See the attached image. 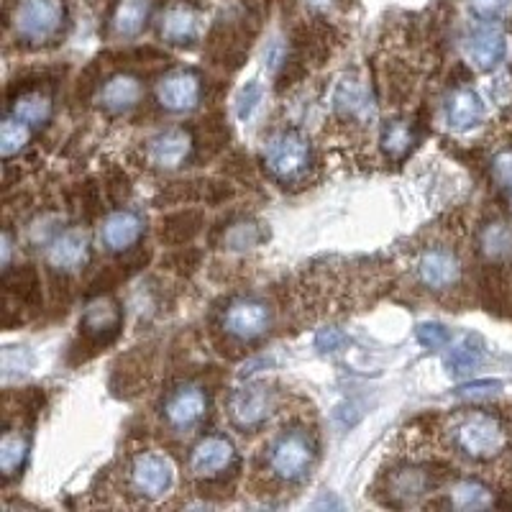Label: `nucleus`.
Masks as SVG:
<instances>
[{
	"label": "nucleus",
	"mask_w": 512,
	"mask_h": 512,
	"mask_svg": "<svg viewBox=\"0 0 512 512\" xmlns=\"http://www.w3.org/2000/svg\"><path fill=\"white\" fill-rule=\"evenodd\" d=\"M88 256H90L88 233L80 231V228L62 231L59 236H54L47 246L49 267L57 269V272H72V269L82 267V264L88 262Z\"/></svg>",
	"instance_id": "13"
},
{
	"label": "nucleus",
	"mask_w": 512,
	"mask_h": 512,
	"mask_svg": "<svg viewBox=\"0 0 512 512\" xmlns=\"http://www.w3.org/2000/svg\"><path fill=\"white\" fill-rule=\"evenodd\" d=\"M144 233V221L131 210H116L100 226V241L111 251H128Z\"/></svg>",
	"instance_id": "17"
},
{
	"label": "nucleus",
	"mask_w": 512,
	"mask_h": 512,
	"mask_svg": "<svg viewBox=\"0 0 512 512\" xmlns=\"http://www.w3.org/2000/svg\"><path fill=\"white\" fill-rule=\"evenodd\" d=\"M31 141V128L29 123L21 121V118L11 116L3 121V126H0V154H3V159H11L16 157V154H21L29 146Z\"/></svg>",
	"instance_id": "29"
},
{
	"label": "nucleus",
	"mask_w": 512,
	"mask_h": 512,
	"mask_svg": "<svg viewBox=\"0 0 512 512\" xmlns=\"http://www.w3.org/2000/svg\"><path fill=\"white\" fill-rule=\"evenodd\" d=\"M305 3H308L313 11H328V8H331L336 0H305Z\"/></svg>",
	"instance_id": "42"
},
{
	"label": "nucleus",
	"mask_w": 512,
	"mask_h": 512,
	"mask_svg": "<svg viewBox=\"0 0 512 512\" xmlns=\"http://www.w3.org/2000/svg\"><path fill=\"white\" fill-rule=\"evenodd\" d=\"M482 354H484L482 344H479L477 338L466 336V338H461L454 349L448 351V367L454 369L456 374L469 372V369H474L479 361H482Z\"/></svg>",
	"instance_id": "31"
},
{
	"label": "nucleus",
	"mask_w": 512,
	"mask_h": 512,
	"mask_svg": "<svg viewBox=\"0 0 512 512\" xmlns=\"http://www.w3.org/2000/svg\"><path fill=\"white\" fill-rule=\"evenodd\" d=\"M152 16V0H118L111 13V31L121 39L141 34Z\"/></svg>",
	"instance_id": "21"
},
{
	"label": "nucleus",
	"mask_w": 512,
	"mask_h": 512,
	"mask_svg": "<svg viewBox=\"0 0 512 512\" xmlns=\"http://www.w3.org/2000/svg\"><path fill=\"white\" fill-rule=\"evenodd\" d=\"M236 466V448L226 436H208L192 448L190 472L198 479H218Z\"/></svg>",
	"instance_id": "10"
},
{
	"label": "nucleus",
	"mask_w": 512,
	"mask_h": 512,
	"mask_svg": "<svg viewBox=\"0 0 512 512\" xmlns=\"http://www.w3.org/2000/svg\"><path fill=\"white\" fill-rule=\"evenodd\" d=\"M157 100L164 111H192L200 103V77L192 72H172L159 82Z\"/></svg>",
	"instance_id": "14"
},
{
	"label": "nucleus",
	"mask_w": 512,
	"mask_h": 512,
	"mask_svg": "<svg viewBox=\"0 0 512 512\" xmlns=\"http://www.w3.org/2000/svg\"><path fill=\"white\" fill-rule=\"evenodd\" d=\"M420 282L431 290H446L461 277V264L448 249H428L418 262Z\"/></svg>",
	"instance_id": "15"
},
{
	"label": "nucleus",
	"mask_w": 512,
	"mask_h": 512,
	"mask_svg": "<svg viewBox=\"0 0 512 512\" xmlns=\"http://www.w3.org/2000/svg\"><path fill=\"white\" fill-rule=\"evenodd\" d=\"M123 313L121 305L113 297H95L93 303L85 308L80 318V336L88 344V349L98 351L103 346L113 344L116 336L121 333Z\"/></svg>",
	"instance_id": "5"
},
{
	"label": "nucleus",
	"mask_w": 512,
	"mask_h": 512,
	"mask_svg": "<svg viewBox=\"0 0 512 512\" xmlns=\"http://www.w3.org/2000/svg\"><path fill=\"white\" fill-rule=\"evenodd\" d=\"M175 484V464L162 454H139L131 464V487L146 500H159Z\"/></svg>",
	"instance_id": "7"
},
{
	"label": "nucleus",
	"mask_w": 512,
	"mask_h": 512,
	"mask_svg": "<svg viewBox=\"0 0 512 512\" xmlns=\"http://www.w3.org/2000/svg\"><path fill=\"white\" fill-rule=\"evenodd\" d=\"M262 103V85L259 82H249L239 95V118L241 121H249L254 116V111Z\"/></svg>",
	"instance_id": "36"
},
{
	"label": "nucleus",
	"mask_w": 512,
	"mask_h": 512,
	"mask_svg": "<svg viewBox=\"0 0 512 512\" xmlns=\"http://www.w3.org/2000/svg\"><path fill=\"white\" fill-rule=\"evenodd\" d=\"M192 149H195V144H192L190 131H185V128H167V131H162V134H157L149 141L146 157L159 169H177L190 159Z\"/></svg>",
	"instance_id": "12"
},
{
	"label": "nucleus",
	"mask_w": 512,
	"mask_h": 512,
	"mask_svg": "<svg viewBox=\"0 0 512 512\" xmlns=\"http://www.w3.org/2000/svg\"><path fill=\"white\" fill-rule=\"evenodd\" d=\"M502 390V384L497 379H479V382L464 384L459 387V395L466 397V400H489V397H495L497 392Z\"/></svg>",
	"instance_id": "35"
},
{
	"label": "nucleus",
	"mask_w": 512,
	"mask_h": 512,
	"mask_svg": "<svg viewBox=\"0 0 512 512\" xmlns=\"http://www.w3.org/2000/svg\"><path fill=\"white\" fill-rule=\"evenodd\" d=\"M6 290L18 295L24 303H36L39 300V274L34 267H21L18 272H6Z\"/></svg>",
	"instance_id": "32"
},
{
	"label": "nucleus",
	"mask_w": 512,
	"mask_h": 512,
	"mask_svg": "<svg viewBox=\"0 0 512 512\" xmlns=\"http://www.w3.org/2000/svg\"><path fill=\"white\" fill-rule=\"evenodd\" d=\"M264 236H267V233H264L262 223L239 221V223H233V226L226 228V233H223V246H226V249H233V251L251 249V246L262 244Z\"/></svg>",
	"instance_id": "30"
},
{
	"label": "nucleus",
	"mask_w": 512,
	"mask_h": 512,
	"mask_svg": "<svg viewBox=\"0 0 512 512\" xmlns=\"http://www.w3.org/2000/svg\"><path fill=\"white\" fill-rule=\"evenodd\" d=\"M333 105H336V111L341 116L354 118V121H369V118H374V98L359 77H344V80L338 82Z\"/></svg>",
	"instance_id": "18"
},
{
	"label": "nucleus",
	"mask_w": 512,
	"mask_h": 512,
	"mask_svg": "<svg viewBox=\"0 0 512 512\" xmlns=\"http://www.w3.org/2000/svg\"><path fill=\"white\" fill-rule=\"evenodd\" d=\"M418 341L425 349H441V346L451 344V333H448V328H443L441 323H420Z\"/></svg>",
	"instance_id": "33"
},
{
	"label": "nucleus",
	"mask_w": 512,
	"mask_h": 512,
	"mask_svg": "<svg viewBox=\"0 0 512 512\" xmlns=\"http://www.w3.org/2000/svg\"><path fill=\"white\" fill-rule=\"evenodd\" d=\"M487 93L492 95L497 105H507L512 100V77L507 72H500L489 80L487 85Z\"/></svg>",
	"instance_id": "37"
},
{
	"label": "nucleus",
	"mask_w": 512,
	"mask_h": 512,
	"mask_svg": "<svg viewBox=\"0 0 512 512\" xmlns=\"http://www.w3.org/2000/svg\"><path fill=\"white\" fill-rule=\"evenodd\" d=\"M11 233H3V269H11Z\"/></svg>",
	"instance_id": "41"
},
{
	"label": "nucleus",
	"mask_w": 512,
	"mask_h": 512,
	"mask_svg": "<svg viewBox=\"0 0 512 512\" xmlns=\"http://www.w3.org/2000/svg\"><path fill=\"white\" fill-rule=\"evenodd\" d=\"M203 213L200 210H180L172 216L164 218L162 223V239L167 244H187L200 233L203 228Z\"/></svg>",
	"instance_id": "27"
},
{
	"label": "nucleus",
	"mask_w": 512,
	"mask_h": 512,
	"mask_svg": "<svg viewBox=\"0 0 512 512\" xmlns=\"http://www.w3.org/2000/svg\"><path fill=\"white\" fill-rule=\"evenodd\" d=\"M469 8L477 13L484 21H495V18H502L512 8V0H466Z\"/></svg>",
	"instance_id": "34"
},
{
	"label": "nucleus",
	"mask_w": 512,
	"mask_h": 512,
	"mask_svg": "<svg viewBox=\"0 0 512 512\" xmlns=\"http://www.w3.org/2000/svg\"><path fill=\"white\" fill-rule=\"evenodd\" d=\"M274 397L267 384H246L228 397V415L241 431H256L272 415Z\"/></svg>",
	"instance_id": "6"
},
{
	"label": "nucleus",
	"mask_w": 512,
	"mask_h": 512,
	"mask_svg": "<svg viewBox=\"0 0 512 512\" xmlns=\"http://www.w3.org/2000/svg\"><path fill=\"white\" fill-rule=\"evenodd\" d=\"M315 459V446L303 431L282 433L269 448V469L282 482H297L310 472Z\"/></svg>",
	"instance_id": "3"
},
{
	"label": "nucleus",
	"mask_w": 512,
	"mask_h": 512,
	"mask_svg": "<svg viewBox=\"0 0 512 512\" xmlns=\"http://www.w3.org/2000/svg\"><path fill=\"white\" fill-rule=\"evenodd\" d=\"M451 441L461 454L474 461L495 459L505 448L507 436L500 420L487 413H464L451 425Z\"/></svg>",
	"instance_id": "1"
},
{
	"label": "nucleus",
	"mask_w": 512,
	"mask_h": 512,
	"mask_svg": "<svg viewBox=\"0 0 512 512\" xmlns=\"http://www.w3.org/2000/svg\"><path fill=\"white\" fill-rule=\"evenodd\" d=\"M13 116L26 121L29 126H41L52 118V98L44 95L41 90H29V93H21L18 98H13L11 105Z\"/></svg>",
	"instance_id": "28"
},
{
	"label": "nucleus",
	"mask_w": 512,
	"mask_h": 512,
	"mask_svg": "<svg viewBox=\"0 0 512 512\" xmlns=\"http://www.w3.org/2000/svg\"><path fill=\"white\" fill-rule=\"evenodd\" d=\"M315 344H318L320 351H336L341 349V344H344V333L336 331V328L320 331L318 338H315Z\"/></svg>",
	"instance_id": "39"
},
{
	"label": "nucleus",
	"mask_w": 512,
	"mask_h": 512,
	"mask_svg": "<svg viewBox=\"0 0 512 512\" xmlns=\"http://www.w3.org/2000/svg\"><path fill=\"white\" fill-rule=\"evenodd\" d=\"M464 54L466 59H469V64H474L477 70H495L497 64H500L507 54L505 34H502L500 26H495L492 21L472 26L464 36Z\"/></svg>",
	"instance_id": "8"
},
{
	"label": "nucleus",
	"mask_w": 512,
	"mask_h": 512,
	"mask_svg": "<svg viewBox=\"0 0 512 512\" xmlns=\"http://www.w3.org/2000/svg\"><path fill=\"white\" fill-rule=\"evenodd\" d=\"M510 205H512V200H510Z\"/></svg>",
	"instance_id": "43"
},
{
	"label": "nucleus",
	"mask_w": 512,
	"mask_h": 512,
	"mask_svg": "<svg viewBox=\"0 0 512 512\" xmlns=\"http://www.w3.org/2000/svg\"><path fill=\"white\" fill-rule=\"evenodd\" d=\"M205 410H208V395L198 384H180L162 402L164 420L177 431H187L195 423H200Z\"/></svg>",
	"instance_id": "9"
},
{
	"label": "nucleus",
	"mask_w": 512,
	"mask_h": 512,
	"mask_svg": "<svg viewBox=\"0 0 512 512\" xmlns=\"http://www.w3.org/2000/svg\"><path fill=\"white\" fill-rule=\"evenodd\" d=\"M159 36L167 44H192L200 36V13L190 3H175L159 21Z\"/></svg>",
	"instance_id": "16"
},
{
	"label": "nucleus",
	"mask_w": 512,
	"mask_h": 512,
	"mask_svg": "<svg viewBox=\"0 0 512 512\" xmlns=\"http://www.w3.org/2000/svg\"><path fill=\"white\" fill-rule=\"evenodd\" d=\"M382 149L384 154L390 159H405L410 152H413V146L418 144V128L413 126L410 121H387L382 126Z\"/></svg>",
	"instance_id": "24"
},
{
	"label": "nucleus",
	"mask_w": 512,
	"mask_h": 512,
	"mask_svg": "<svg viewBox=\"0 0 512 512\" xmlns=\"http://www.w3.org/2000/svg\"><path fill=\"white\" fill-rule=\"evenodd\" d=\"M269 323H272L269 308L259 300H236L223 313V331L239 341H254L267 333Z\"/></svg>",
	"instance_id": "11"
},
{
	"label": "nucleus",
	"mask_w": 512,
	"mask_h": 512,
	"mask_svg": "<svg viewBox=\"0 0 512 512\" xmlns=\"http://www.w3.org/2000/svg\"><path fill=\"white\" fill-rule=\"evenodd\" d=\"M448 505L454 507V510H487V507L495 505V495L482 482L464 479V482L451 487V492H448Z\"/></svg>",
	"instance_id": "26"
},
{
	"label": "nucleus",
	"mask_w": 512,
	"mask_h": 512,
	"mask_svg": "<svg viewBox=\"0 0 512 512\" xmlns=\"http://www.w3.org/2000/svg\"><path fill=\"white\" fill-rule=\"evenodd\" d=\"M479 251L489 262H510L512 259V226L505 221H492L479 231Z\"/></svg>",
	"instance_id": "23"
},
{
	"label": "nucleus",
	"mask_w": 512,
	"mask_h": 512,
	"mask_svg": "<svg viewBox=\"0 0 512 512\" xmlns=\"http://www.w3.org/2000/svg\"><path fill=\"white\" fill-rule=\"evenodd\" d=\"M108 192H111V198L116 200V203H121V200L128 195V180H126V175H121V172H116V180H111V185H108Z\"/></svg>",
	"instance_id": "40"
},
{
	"label": "nucleus",
	"mask_w": 512,
	"mask_h": 512,
	"mask_svg": "<svg viewBox=\"0 0 512 512\" xmlns=\"http://www.w3.org/2000/svg\"><path fill=\"white\" fill-rule=\"evenodd\" d=\"M484 118V103L474 90L459 88L446 100V121L454 131H472Z\"/></svg>",
	"instance_id": "20"
},
{
	"label": "nucleus",
	"mask_w": 512,
	"mask_h": 512,
	"mask_svg": "<svg viewBox=\"0 0 512 512\" xmlns=\"http://www.w3.org/2000/svg\"><path fill=\"white\" fill-rule=\"evenodd\" d=\"M141 95H144V88H141L139 77L116 75L100 88V105L113 116H121L141 103Z\"/></svg>",
	"instance_id": "19"
},
{
	"label": "nucleus",
	"mask_w": 512,
	"mask_h": 512,
	"mask_svg": "<svg viewBox=\"0 0 512 512\" xmlns=\"http://www.w3.org/2000/svg\"><path fill=\"white\" fill-rule=\"evenodd\" d=\"M62 0H18L13 8V26L18 39L26 44H47L62 34L64 26Z\"/></svg>",
	"instance_id": "2"
},
{
	"label": "nucleus",
	"mask_w": 512,
	"mask_h": 512,
	"mask_svg": "<svg viewBox=\"0 0 512 512\" xmlns=\"http://www.w3.org/2000/svg\"><path fill=\"white\" fill-rule=\"evenodd\" d=\"M428 487H433V479L425 469H400V472L390 479V505H410V502L418 500L420 495H425V489Z\"/></svg>",
	"instance_id": "22"
},
{
	"label": "nucleus",
	"mask_w": 512,
	"mask_h": 512,
	"mask_svg": "<svg viewBox=\"0 0 512 512\" xmlns=\"http://www.w3.org/2000/svg\"><path fill=\"white\" fill-rule=\"evenodd\" d=\"M492 177L500 187L512 190V152L497 154L495 162H492Z\"/></svg>",
	"instance_id": "38"
},
{
	"label": "nucleus",
	"mask_w": 512,
	"mask_h": 512,
	"mask_svg": "<svg viewBox=\"0 0 512 512\" xmlns=\"http://www.w3.org/2000/svg\"><path fill=\"white\" fill-rule=\"evenodd\" d=\"M29 436L21 431H6L3 441H0V472L3 477L13 479L21 469H24L26 459H29Z\"/></svg>",
	"instance_id": "25"
},
{
	"label": "nucleus",
	"mask_w": 512,
	"mask_h": 512,
	"mask_svg": "<svg viewBox=\"0 0 512 512\" xmlns=\"http://www.w3.org/2000/svg\"><path fill=\"white\" fill-rule=\"evenodd\" d=\"M264 164L277 180L303 175L310 164V144L300 131H280L264 146Z\"/></svg>",
	"instance_id": "4"
}]
</instances>
